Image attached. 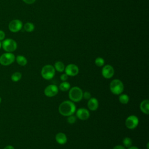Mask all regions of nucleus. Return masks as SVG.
<instances>
[{
    "mask_svg": "<svg viewBox=\"0 0 149 149\" xmlns=\"http://www.w3.org/2000/svg\"><path fill=\"white\" fill-rule=\"evenodd\" d=\"M123 146L125 147L129 148L130 146H132V140L130 138H129L128 137H126L123 140Z\"/></svg>",
    "mask_w": 149,
    "mask_h": 149,
    "instance_id": "nucleus-22",
    "label": "nucleus"
},
{
    "mask_svg": "<svg viewBox=\"0 0 149 149\" xmlns=\"http://www.w3.org/2000/svg\"><path fill=\"white\" fill-rule=\"evenodd\" d=\"M98 101L95 98H90L87 102V107L91 111H95L98 108Z\"/></svg>",
    "mask_w": 149,
    "mask_h": 149,
    "instance_id": "nucleus-13",
    "label": "nucleus"
},
{
    "mask_svg": "<svg viewBox=\"0 0 149 149\" xmlns=\"http://www.w3.org/2000/svg\"><path fill=\"white\" fill-rule=\"evenodd\" d=\"M1 47H2V42H1V41H0V49H1Z\"/></svg>",
    "mask_w": 149,
    "mask_h": 149,
    "instance_id": "nucleus-32",
    "label": "nucleus"
},
{
    "mask_svg": "<svg viewBox=\"0 0 149 149\" xmlns=\"http://www.w3.org/2000/svg\"><path fill=\"white\" fill-rule=\"evenodd\" d=\"M139 118L135 115L128 116L125 121V125L129 129H135L139 124Z\"/></svg>",
    "mask_w": 149,
    "mask_h": 149,
    "instance_id": "nucleus-7",
    "label": "nucleus"
},
{
    "mask_svg": "<svg viewBox=\"0 0 149 149\" xmlns=\"http://www.w3.org/2000/svg\"><path fill=\"white\" fill-rule=\"evenodd\" d=\"M41 74L45 80H51L55 74V69L51 65H45L41 69Z\"/></svg>",
    "mask_w": 149,
    "mask_h": 149,
    "instance_id": "nucleus-4",
    "label": "nucleus"
},
{
    "mask_svg": "<svg viewBox=\"0 0 149 149\" xmlns=\"http://www.w3.org/2000/svg\"><path fill=\"white\" fill-rule=\"evenodd\" d=\"M3 149H15V148L12 146L8 145V146H6Z\"/></svg>",
    "mask_w": 149,
    "mask_h": 149,
    "instance_id": "nucleus-30",
    "label": "nucleus"
},
{
    "mask_svg": "<svg viewBox=\"0 0 149 149\" xmlns=\"http://www.w3.org/2000/svg\"><path fill=\"white\" fill-rule=\"evenodd\" d=\"M15 59L17 63L20 66H25L27 63V59L23 55H17Z\"/></svg>",
    "mask_w": 149,
    "mask_h": 149,
    "instance_id": "nucleus-17",
    "label": "nucleus"
},
{
    "mask_svg": "<svg viewBox=\"0 0 149 149\" xmlns=\"http://www.w3.org/2000/svg\"><path fill=\"white\" fill-rule=\"evenodd\" d=\"M1 98L0 97V103H1Z\"/></svg>",
    "mask_w": 149,
    "mask_h": 149,
    "instance_id": "nucleus-34",
    "label": "nucleus"
},
{
    "mask_svg": "<svg viewBox=\"0 0 149 149\" xmlns=\"http://www.w3.org/2000/svg\"><path fill=\"white\" fill-rule=\"evenodd\" d=\"M65 73L70 76H76L79 72V68L74 64H69L65 68Z\"/></svg>",
    "mask_w": 149,
    "mask_h": 149,
    "instance_id": "nucleus-10",
    "label": "nucleus"
},
{
    "mask_svg": "<svg viewBox=\"0 0 149 149\" xmlns=\"http://www.w3.org/2000/svg\"><path fill=\"white\" fill-rule=\"evenodd\" d=\"M70 88V84L67 81H63L62 82L59 86V88L62 91H68Z\"/></svg>",
    "mask_w": 149,
    "mask_h": 149,
    "instance_id": "nucleus-18",
    "label": "nucleus"
},
{
    "mask_svg": "<svg viewBox=\"0 0 149 149\" xmlns=\"http://www.w3.org/2000/svg\"><path fill=\"white\" fill-rule=\"evenodd\" d=\"M24 29L27 32H32L34 30V25L31 22H27L24 25Z\"/></svg>",
    "mask_w": 149,
    "mask_h": 149,
    "instance_id": "nucleus-20",
    "label": "nucleus"
},
{
    "mask_svg": "<svg viewBox=\"0 0 149 149\" xmlns=\"http://www.w3.org/2000/svg\"><path fill=\"white\" fill-rule=\"evenodd\" d=\"M76 116L80 120H85L89 118L90 112L88 109L84 108H81L78 109L76 111Z\"/></svg>",
    "mask_w": 149,
    "mask_h": 149,
    "instance_id": "nucleus-12",
    "label": "nucleus"
},
{
    "mask_svg": "<svg viewBox=\"0 0 149 149\" xmlns=\"http://www.w3.org/2000/svg\"><path fill=\"white\" fill-rule=\"evenodd\" d=\"M22 73L19 72H16L13 73L11 76V80L14 82H17L19 81L22 78Z\"/></svg>",
    "mask_w": 149,
    "mask_h": 149,
    "instance_id": "nucleus-21",
    "label": "nucleus"
},
{
    "mask_svg": "<svg viewBox=\"0 0 149 149\" xmlns=\"http://www.w3.org/2000/svg\"><path fill=\"white\" fill-rule=\"evenodd\" d=\"M16 42L11 38H6L2 42V47L4 51L6 52H12L15 51L17 48Z\"/></svg>",
    "mask_w": 149,
    "mask_h": 149,
    "instance_id": "nucleus-5",
    "label": "nucleus"
},
{
    "mask_svg": "<svg viewBox=\"0 0 149 149\" xmlns=\"http://www.w3.org/2000/svg\"><path fill=\"white\" fill-rule=\"evenodd\" d=\"M147 149H148V143H147Z\"/></svg>",
    "mask_w": 149,
    "mask_h": 149,
    "instance_id": "nucleus-33",
    "label": "nucleus"
},
{
    "mask_svg": "<svg viewBox=\"0 0 149 149\" xmlns=\"http://www.w3.org/2000/svg\"><path fill=\"white\" fill-rule=\"evenodd\" d=\"M140 108L141 111L144 114L148 115L149 113V101L148 100H144L140 103Z\"/></svg>",
    "mask_w": 149,
    "mask_h": 149,
    "instance_id": "nucleus-15",
    "label": "nucleus"
},
{
    "mask_svg": "<svg viewBox=\"0 0 149 149\" xmlns=\"http://www.w3.org/2000/svg\"><path fill=\"white\" fill-rule=\"evenodd\" d=\"M68 76H68V74H66V73H63V74H62L61 75L60 79H61V80L62 81H66V80H68Z\"/></svg>",
    "mask_w": 149,
    "mask_h": 149,
    "instance_id": "nucleus-26",
    "label": "nucleus"
},
{
    "mask_svg": "<svg viewBox=\"0 0 149 149\" xmlns=\"http://www.w3.org/2000/svg\"><path fill=\"white\" fill-rule=\"evenodd\" d=\"M55 140L58 144H65L67 142V137L63 133L59 132L56 134Z\"/></svg>",
    "mask_w": 149,
    "mask_h": 149,
    "instance_id": "nucleus-14",
    "label": "nucleus"
},
{
    "mask_svg": "<svg viewBox=\"0 0 149 149\" xmlns=\"http://www.w3.org/2000/svg\"><path fill=\"white\" fill-rule=\"evenodd\" d=\"M23 1L27 4H32L36 1V0H23Z\"/></svg>",
    "mask_w": 149,
    "mask_h": 149,
    "instance_id": "nucleus-28",
    "label": "nucleus"
},
{
    "mask_svg": "<svg viewBox=\"0 0 149 149\" xmlns=\"http://www.w3.org/2000/svg\"><path fill=\"white\" fill-rule=\"evenodd\" d=\"M83 98H84L86 100H89L91 98V94L88 91H85L83 94Z\"/></svg>",
    "mask_w": 149,
    "mask_h": 149,
    "instance_id": "nucleus-25",
    "label": "nucleus"
},
{
    "mask_svg": "<svg viewBox=\"0 0 149 149\" xmlns=\"http://www.w3.org/2000/svg\"><path fill=\"white\" fill-rule=\"evenodd\" d=\"M76 108L74 104L71 101H65L59 106L58 111L61 115L64 116H69L73 115L76 111Z\"/></svg>",
    "mask_w": 149,
    "mask_h": 149,
    "instance_id": "nucleus-1",
    "label": "nucleus"
},
{
    "mask_svg": "<svg viewBox=\"0 0 149 149\" xmlns=\"http://www.w3.org/2000/svg\"><path fill=\"white\" fill-rule=\"evenodd\" d=\"M114 69L110 65H107L102 68V75L105 79H111L114 74Z\"/></svg>",
    "mask_w": 149,
    "mask_h": 149,
    "instance_id": "nucleus-11",
    "label": "nucleus"
},
{
    "mask_svg": "<svg viewBox=\"0 0 149 149\" xmlns=\"http://www.w3.org/2000/svg\"><path fill=\"white\" fill-rule=\"evenodd\" d=\"M55 69L59 72H63L65 70V65L61 61H57L54 64Z\"/></svg>",
    "mask_w": 149,
    "mask_h": 149,
    "instance_id": "nucleus-16",
    "label": "nucleus"
},
{
    "mask_svg": "<svg viewBox=\"0 0 149 149\" xmlns=\"http://www.w3.org/2000/svg\"><path fill=\"white\" fill-rule=\"evenodd\" d=\"M113 149H126L125 147L123 146H121V145H117V146H115Z\"/></svg>",
    "mask_w": 149,
    "mask_h": 149,
    "instance_id": "nucleus-29",
    "label": "nucleus"
},
{
    "mask_svg": "<svg viewBox=\"0 0 149 149\" xmlns=\"http://www.w3.org/2000/svg\"><path fill=\"white\" fill-rule=\"evenodd\" d=\"M119 101L122 104H126L129 101V97L127 94H120L119 97Z\"/></svg>",
    "mask_w": 149,
    "mask_h": 149,
    "instance_id": "nucleus-19",
    "label": "nucleus"
},
{
    "mask_svg": "<svg viewBox=\"0 0 149 149\" xmlns=\"http://www.w3.org/2000/svg\"><path fill=\"white\" fill-rule=\"evenodd\" d=\"M23 27V23L21 20L19 19H13L10 22L8 27L9 30L13 33L19 31Z\"/></svg>",
    "mask_w": 149,
    "mask_h": 149,
    "instance_id": "nucleus-8",
    "label": "nucleus"
},
{
    "mask_svg": "<svg viewBox=\"0 0 149 149\" xmlns=\"http://www.w3.org/2000/svg\"><path fill=\"white\" fill-rule=\"evenodd\" d=\"M128 149H139V148L137 147H135V146H130V147L128 148Z\"/></svg>",
    "mask_w": 149,
    "mask_h": 149,
    "instance_id": "nucleus-31",
    "label": "nucleus"
},
{
    "mask_svg": "<svg viewBox=\"0 0 149 149\" xmlns=\"http://www.w3.org/2000/svg\"><path fill=\"white\" fill-rule=\"evenodd\" d=\"M67 121L70 124H73L76 121V116H75L73 115H70L67 118Z\"/></svg>",
    "mask_w": 149,
    "mask_h": 149,
    "instance_id": "nucleus-24",
    "label": "nucleus"
},
{
    "mask_svg": "<svg viewBox=\"0 0 149 149\" xmlns=\"http://www.w3.org/2000/svg\"><path fill=\"white\" fill-rule=\"evenodd\" d=\"M15 56L12 52H6L0 56V63L3 66H8L14 62Z\"/></svg>",
    "mask_w": 149,
    "mask_h": 149,
    "instance_id": "nucleus-6",
    "label": "nucleus"
},
{
    "mask_svg": "<svg viewBox=\"0 0 149 149\" xmlns=\"http://www.w3.org/2000/svg\"><path fill=\"white\" fill-rule=\"evenodd\" d=\"M5 37V34L3 31L0 30V41L3 40Z\"/></svg>",
    "mask_w": 149,
    "mask_h": 149,
    "instance_id": "nucleus-27",
    "label": "nucleus"
},
{
    "mask_svg": "<svg viewBox=\"0 0 149 149\" xmlns=\"http://www.w3.org/2000/svg\"><path fill=\"white\" fill-rule=\"evenodd\" d=\"M109 88L111 93L113 94L120 95L123 91L124 85L121 80L114 79L110 83Z\"/></svg>",
    "mask_w": 149,
    "mask_h": 149,
    "instance_id": "nucleus-3",
    "label": "nucleus"
},
{
    "mask_svg": "<svg viewBox=\"0 0 149 149\" xmlns=\"http://www.w3.org/2000/svg\"><path fill=\"white\" fill-rule=\"evenodd\" d=\"M82 90L76 86L72 87L69 91V98L73 102H79L83 98Z\"/></svg>",
    "mask_w": 149,
    "mask_h": 149,
    "instance_id": "nucleus-2",
    "label": "nucleus"
},
{
    "mask_svg": "<svg viewBox=\"0 0 149 149\" xmlns=\"http://www.w3.org/2000/svg\"><path fill=\"white\" fill-rule=\"evenodd\" d=\"M59 91L58 87L55 84H50L45 87L44 89V94L48 97H52L55 96Z\"/></svg>",
    "mask_w": 149,
    "mask_h": 149,
    "instance_id": "nucleus-9",
    "label": "nucleus"
},
{
    "mask_svg": "<svg viewBox=\"0 0 149 149\" xmlns=\"http://www.w3.org/2000/svg\"><path fill=\"white\" fill-rule=\"evenodd\" d=\"M104 63H105L104 59L101 57H98L95 60V64L98 67L102 66L104 65Z\"/></svg>",
    "mask_w": 149,
    "mask_h": 149,
    "instance_id": "nucleus-23",
    "label": "nucleus"
}]
</instances>
